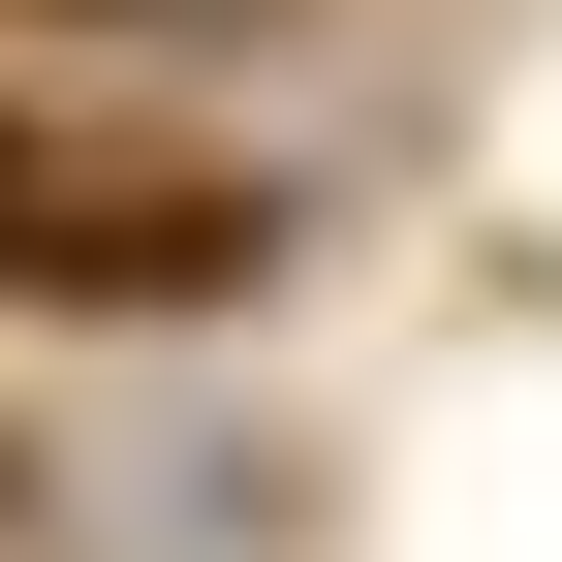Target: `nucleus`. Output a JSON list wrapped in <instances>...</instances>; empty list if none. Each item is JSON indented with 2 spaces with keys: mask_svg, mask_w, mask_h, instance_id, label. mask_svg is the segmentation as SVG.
<instances>
[{
  "mask_svg": "<svg viewBox=\"0 0 562 562\" xmlns=\"http://www.w3.org/2000/svg\"><path fill=\"white\" fill-rule=\"evenodd\" d=\"M250 281H281L250 157H188V125H125V94H0V313L188 344V313H250Z\"/></svg>",
  "mask_w": 562,
  "mask_h": 562,
  "instance_id": "1",
  "label": "nucleus"
},
{
  "mask_svg": "<svg viewBox=\"0 0 562 562\" xmlns=\"http://www.w3.org/2000/svg\"><path fill=\"white\" fill-rule=\"evenodd\" d=\"M0 32H313V0H0Z\"/></svg>",
  "mask_w": 562,
  "mask_h": 562,
  "instance_id": "2",
  "label": "nucleus"
}]
</instances>
